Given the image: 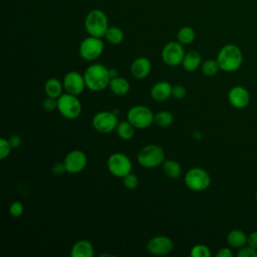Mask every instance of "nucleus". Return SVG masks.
I'll list each match as a JSON object with an SVG mask.
<instances>
[{"mask_svg": "<svg viewBox=\"0 0 257 257\" xmlns=\"http://www.w3.org/2000/svg\"><path fill=\"white\" fill-rule=\"evenodd\" d=\"M173 85L168 81H159L151 88V97L156 101H164L172 95Z\"/></svg>", "mask_w": 257, "mask_h": 257, "instance_id": "17", "label": "nucleus"}, {"mask_svg": "<svg viewBox=\"0 0 257 257\" xmlns=\"http://www.w3.org/2000/svg\"><path fill=\"white\" fill-rule=\"evenodd\" d=\"M247 245H249L250 247L257 250V231H253L249 234L248 240H247Z\"/></svg>", "mask_w": 257, "mask_h": 257, "instance_id": "37", "label": "nucleus"}, {"mask_svg": "<svg viewBox=\"0 0 257 257\" xmlns=\"http://www.w3.org/2000/svg\"><path fill=\"white\" fill-rule=\"evenodd\" d=\"M255 199H256V203H257V192H256V195H255Z\"/></svg>", "mask_w": 257, "mask_h": 257, "instance_id": "41", "label": "nucleus"}, {"mask_svg": "<svg viewBox=\"0 0 257 257\" xmlns=\"http://www.w3.org/2000/svg\"><path fill=\"white\" fill-rule=\"evenodd\" d=\"M86 87L91 91H101L108 87L110 76L108 68L101 63L90 64L83 73Z\"/></svg>", "mask_w": 257, "mask_h": 257, "instance_id": "1", "label": "nucleus"}, {"mask_svg": "<svg viewBox=\"0 0 257 257\" xmlns=\"http://www.w3.org/2000/svg\"><path fill=\"white\" fill-rule=\"evenodd\" d=\"M190 256L191 257H210L211 251L208 246L204 244H197L191 248Z\"/></svg>", "mask_w": 257, "mask_h": 257, "instance_id": "29", "label": "nucleus"}, {"mask_svg": "<svg viewBox=\"0 0 257 257\" xmlns=\"http://www.w3.org/2000/svg\"><path fill=\"white\" fill-rule=\"evenodd\" d=\"M178 41L183 45H188L195 40V31L190 26L182 27L177 34Z\"/></svg>", "mask_w": 257, "mask_h": 257, "instance_id": "27", "label": "nucleus"}, {"mask_svg": "<svg viewBox=\"0 0 257 257\" xmlns=\"http://www.w3.org/2000/svg\"><path fill=\"white\" fill-rule=\"evenodd\" d=\"M117 124V115L114 114L112 110H100L96 112L91 119L92 127L101 134H108L114 131Z\"/></svg>", "mask_w": 257, "mask_h": 257, "instance_id": "10", "label": "nucleus"}, {"mask_svg": "<svg viewBox=\"0 0 257 257\" xmlns=\"http://www.w3.org/2000/svg\"><path fill=\"white\" fill-rule=\"evenodd\" d=\"M51 172L54 176H61L63 175L64 173H67L66 172V168H65V165L63 162H58V163H55L52 168H51Z\"/></svg>", "mask_w": 257, "mask_h": 257, "instance_id": "36", "label": "nucleus"}, {"mask_svg": "<svg viewBox=\"0 0 257 257\" xmlns=\"http://www.w3.org/2000/svg\"><path fill=\"white\" fill-rule=\"evenodd\" d=\"M185 53L183 44L179 41H170L163 47L161 56L166 65L175 67L182 64Z\"/></svg>", "mask_w": 257, "mask_h": 257, "instance_id": "11", "label": "nucleus"}, {"mask_svg": "<svg viewBox=\"0 0 257 257\" xmlns=\"http://www.w3.org/2000/svg\"><path fill=\"white\" fill-rule=\"evenodd\" d=\"M201 69L204 75L213 76L218 73V71L220 70V66L217 59H208L201 64Z\"/></svg>", "mask_w": 257, "mask_h": 257, "instance_id": "28", "label": "nucleus"}, {"mask_svg": "<svg viewBox=\"0 0 257 257\" xmlns=\"http://www.w3.org/2000/svg\"><path fill=\"white\" fill-rule=\"evenodd\" d=\"M248 236L245 234L244 231L240 229L231 230L227 235V243L230 247L240 249L241 247L247 244Z\"/></svg>", "mask_w": 257, "mask_h": 257, "instance_id": "20", "label": "nucleus"}, {"mask_svg": "<svg viewBox=\"0 0 257 257\" xmlns=\"http://www.w3.org/2000/svg\"><path fill=\"white\" fill-rule=\"evenodd\" d=\"M108 19L106 14L100 9L89 11L84 19V28L88 35L94 37H104L108 28Z\"/></svg>", "mask_w": 257, "mask_h": 257, "instance_id": "3", "label": "nucleus"}, {"mask_svg": "<svg viewBox=\"0 0 257 257\" xmlns=\"http://www.w3.org/2000/svg\"><path fill=\"white\" fill-rule=\"evenodd\" d=\"M187 94V89L184 85L182 84H177V85H174L173 86V89H172V96H174L175 98L177 99H182L186 96Z\"/></svg>", "mask_w": 257, "mask_h": 257, "instance_id": "35", "label": "nucleus"}, {"mask_svg": "<svg viewBox=\"0 0 257 257\" xmlns=\"http://www.w3.org/2000/svg\"><path fill=\"white\" fill-rule=\"evenodd\" d=\"M201 54L196 50H190L185 53L182 61V66L186 71L193 72L199 68V66L201 65Z\"/></svg>", "mask_w": 257, "mask_h": 257, "instance_id": "19", "label": "nucleus"}, {"mask_svg": "<svg viewBox=\"0 0 257 257\" xmlns=\"http://www.w3.org/2000/svg\"><path fill=\"white\" fill-rule=\"evenodd\" d=\"M174 121V116L169 110H161L155 113L154 122L161 127H168Z\"/></svg>", "mask_w": 257, "mask_h": 257, "instance_id": "26", "label": "nucleus"}, {"mask_svg": "<svg viewBox=\"0 0 257 257\" xmlns=\"http://www.w3.org/2000/svg\"><path fill=\"white\" fill-rule=\"evenodd\" d=\"M108 72H109V76H110V78H113V77L118 76V75H117V70H116V69H114V68H110V69H108Z\"/></svg>", "mask_w": 257, "mask_h": 257, "instance_id": "40", "label": "nucleus"}, {"mask_svg": "<svg viewBox=\"0 0 257 257\" xmlns=\"http://www.w3.org/2000/svg\"><path fill=\"white\" fill-rule=\"evenodd\" d=\"M174 249L173 240L165 235H158L151 238L147 243V250L150 254L164 256L171 253Z\"/></svg>", "mask_w": 257, "mask_h": 257, "instance_id": "12", "label": "nucleus"}, {"mask_svg": "<svg viewBox=\"0 0 257 257\" xmlns=\"http://www.w3.org/2000/svg\"><path fill=\"white\" fill-rule=\"evenodd\" d=\"M42 107L48 112L54 111L55 109H57V98L46 96V98H44V100L42 101Z\"/></svg>", "mask_w": 257, "mask_h": 257, "instance_id": "33", "label": "nucleus"}, {"mask_svg": "<svg viewBox=\"0 0 257 257\" xmlns=\"http://www.w3.org/2000/svg\"><path fill=\"white\" fill-rule=\"evenodd\" d=\"M155 114L146 105H135L126 112V119L136 128H147L154 122Z\"/></svg>", "mask_w": 257, "mask_h": 257, "instance_id": "7", "label": "nucleus"}, {"mask_svg": "<svg viewBox=\"0 0 257 257\" xmlns=\"http://www.w3.org/2000/svg\"><path fill=\"white\" fill-rule=\"evenodd\" d=\"M57 110L63 117L74 119L80 115L82 106L77 95L65 92L57 98Z\"/></svg>", "mask_w": 257, "mask_h": 257, "instance_id": "6", "label": "nucleus"}, {"mask_svg": "<svg viewBox=\"0 0 257 257\" xmlns=\"http://www.w3.org/2000/svg\"><path fill=\"white\" fill-rule=\"evenodd\" d=\"M64 89L62 81L58 78L50 77L44 83V92L46 96L58 98L62 94V90Z\"/></svg>", "mask_w": 257, "mask_h": 257, "instance_id": "21", "label": "nucleus"}, {"mask_svg": "<svg viewBox=\"0 0 257 257\" xmlns=\"http://www.w3.org/2000/svg\"><path fill=\"white\" fill-rule=\"evenodd\" d=\"M8 140H9V143H10V145H11V147H12L13 149L19 148L20 145H21V143H22V139H21V137L18 136V135H12Z\"/></svg>", "mask_w": 257, "mask_h": 257, "instance_id": "38", "label": "nucleus"}, {"mask_svg": "<svg viewBox=\"0 0 257 257\" xmlns=\"http://www.w3.org/2000/svg\"><path fill=\"white\" fill-rule=\"evenodd\" d=\"M104 38L112 45L120 44L124 38L123 31L117 26H109L105 32Z\"/></svg>", "mask_w": 257, "mask_h": 257, "instance_id": "25", "label": "nucleus"}, {"mask_svg": "<svg viewBox=\"0 0 257 257\" xmlns=\"http://www.w3.org/2000/svg\"><path fill=\"white\" fill-rule=\"evenodd\" d=\"M106 167L112 176L116 178H123L125 175L132 172L133 163L125 154L117 152L108 157Z\"/></svg>", "mask_w": 257, "mask_h": 257, "instance_id": "8", "label": "nucleus"}, {"mask_svg": "<svg viewBox=\"0 0 257 257\" xmlns=\"http://www.w3.org/2000/svg\"><path fill=\"white\" fill-rule=\"evenodd\" d=\"M228 100L235 108H244L250 101V94L244 86L236 85L229 90Z\"/></svg>", "mask_w": 257, "mask_h": 257, "instance_id": "15", "label": "nucleus"}, {"mask_svg": "<svg viewBox=\"0 0 257 257\" xmlns=\"http://www.w3.org/2000/svg\"><path fill=\"white\" fill-rule=\"evenodd\" d=\"M108 88L111 90L112 93L115 95H124L130 90V83L126 78L122 76H116L113 78H110Z\"/></svg>", "mask_w": 257, "mask_h": 257, "instance_id": "22", "label": "nucleus"}, {"mask_svg": "<svg viewBox=\"0 0 257 257\" xmlns=\"http://www.w3.org/2000/svg\"><path fill=\"white\" fill-rule=\"evenodd\" d=\"M217 61L220 69L226 72L237 70L243 62V54L235 44H226L218 52Z\"/></svg>", "mask_w": 257, "mask_h": 257, "instance_id": "2", "label": "nucleus"}, {"mask_svg": "<svg viewBox=\"0 0 257 257\" xmlns=\"http://www.w3.org/2000/svg\"><path fill=\"white\" fill-rule=\"evenodd\" d=\"M9 212H10L11 216H13L14 218H18L24 213V206L20 201H14L10 205Z\"/></svg>", "mask_w": 257, "mask_h": 257, "instance_id": "32", "label": "nucleus"}, {"mask_svg": "<svg viewBox=\"0 0 257 257\" xmlns=\"http://www.w3.org/2000/svg\"><path fill=\"white\" fill-rule=\"evenodd\" d=\"M103 48L104 44L101 38L89 35L80 42L78 52L80 57L84 60L93 61L101 55Z\"/></svg>", "mask_w": 257, "mask_h": 257, "instance_id": "9", "label": "nucleus"}, {"mask_svg": "<svg viewBox=\"0 0 257 257\" xmlns=\"http://www.w3.org/2000/svg\"><path fill=\"white\" fill-rule=\"evenodd\" d=\"M237 256L238 257H257V250L250 247L249 245H245L239 249Z\"/></svg>", "mask_w": 257, "mask_h": 257, "instance_id": "34", "label": "nucleus"}, {"mask_svg": "<svg viewBox=\"0 0 257 257\" xmlns=\"http://www.w3.org/2000/svg\"><path fill=\"white\" fill-rule=\"evenodd\" d=\"M66 172L69 174H78L82 172L87 165V157L80 150H72L64 158L63 161Z\"/></svg>", "mask_w": 257, "mask_h": 257, "instance_id": "13", "label": "nucleus"}, {"mask_svg": "<svg viewBox=\"0 0 257 257\" xmlns=\"http://www.w3.org/2000/svg\"><path fill=\"white\" fill-rule=\"evenodd\" d=\"M93 255V246L87 240H78L73 244L70 250L71 257H92Z\"/></svg>", "mask_w": 257, "mask_h": 257, "instance_id": "18", "label": "nucleus"}, {"mask_svg": "<svg viewBox=\"0 0 257 257\" xmlns=\"http://www.w3.org/2000/svg\"><path fill=\"white\" fill-rule=\"evenodd\" d=\"M138 163L147 169H153L161 166L165 161V152L158 145L151 144L143 147L137 156Z\"/></svg>", "mask_w": 257, "mask_h": 257, "instance_id": "4", "label": "nucleus"}, {"mask_svg": "<svg viewBox=\"0 0 257 257\" xmlns=\"http://www.w3.org/2000/svg\"><path fill=\"white\" fill-rule=\"evenodd\" d=\"M152 70V63L149 58L140 56L136 58L131 64V73L137 79L146 78Z\"/></svg>", "mask_w": 257, "mask_h": 257, "instance_id": "16", "label": "nucleus"}, {"mask_svg": "<svg viewBox=\"0 0 257 257\" xmlns=\"http://www.w3.org/2000/svg\"><path fill=\"white\" fill-rule=\"evenodd\" d=\"M62 83L65 92L74 95L81 94L86 87L83 74H80L78 71L75 70L68 71L62 79Z\"/></svg>", "mask_w": 257, "mask_h": 257, "instance_id": "14", "label": "nucleus"}, {"mask_svg": "<svg viewBox=\"0 0 257 257\" xmlns=\"http://www.w3.org/2000/svg\"><path fill=\"white\" fill-rule=\"evenodd\" d=\"M135 130L136 127L126 119L124 121L118 122L115 128V132L119 139L123 141H128V140H132L133 137L135 136Z\"/></svg>", "mask_w": 257, "mask_h": 257, "instance_id": "24", "label": "nucleus"}, {"mask_svg": "<svg viewBox=\"0 0 257 257\" xmlns=\"http://www.w3.org/2000/svg\"><path fill=\"white\" fill-rule=\"evenodd\" d=\"M12 149L13 148L11 147L9 140H6L4 138L0 139V159L1 160H4L5 158H7L10 155Z\"/></svg>", "mask_w": 257, "mask_h": 257, "instance_id": "31", "label": "nucleus"}, {"mask_svg": "<svg viewBox=\"0 0 257 257\" xmlns=\"http://www.w3.org/2000/svg\"><path fill=\"white\" fill-rule=\"evenodd\" d=\"M184 181L190 190L194 192H202L209 188L211 184V177L205 169L193 167L186 172Z\"/></svg>", "mask_w": 257, "mask_h": 257, "instance_id": "5", "label": "nucleus"}, {"mask_svg": "<svg viewBox=\"0 0 257 257\" xmlns=\"http://www.w3.org/2000/svg\"><path fill=\"white\" fill-rule=\"evenodd\" d=\"M122 184L127 190H135L139 186V178L134 173H128L122 178Z\"/></svg>", "mask_w": 257, "mask_h": 257, "instance_id": "30", "label": "nucleus"}, {"mask_svg": "<svg viewBox=\"0 0 257 257\" xmlns=\"http://www.w3.org/2000/svg\"><path fill=\"white\" fill-rule=\"evenodd\" d=\"M164 174L170 179H177L182 174L181 165L175 160H165L162 164Z\"/></svg>", "mask_w": 257, "mask_h": 257, "instance_id": "23", "label": "nucleus"}, {"mask_svg": "<svg viewBox=\"0 0 257 257\" xmlns=\"http://www.w3.org/2000/svg\"><path fill=\"white\" fill-rule=\"evenodd\" d=\"M233 252L228 247H223L217 252V257H232Z\"/></svg>", "mask_w": 257, "mask_h": 257, "instance_id": "39", "label": "nucleus"}]
</instances>
